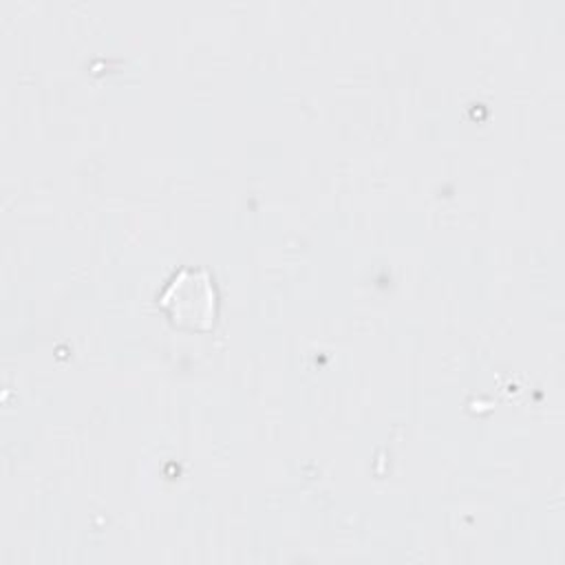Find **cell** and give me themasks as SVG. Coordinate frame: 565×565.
Returning a JSON list of instances; mask_svg holds the SVG:
<instances>
[{"instance_id":"cell-1","label":"cell","mask_w":565,"mask_h":565,"mask_svg":"<svg viewBox=\"0 0 565 565\" xmlns=\"http://www.w3.org/2000/svg\"><path fill=\"white\" fill-rule=\"evenodd\" d=\"M159 307L170 316L172 324L207 331L216 313V294L205 269H181L159 296Z\"/></svg>"}]
</instances>
